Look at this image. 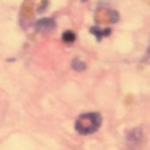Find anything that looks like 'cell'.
<instances>
[{"instance_id": "cell-11", "label": "cell", "mask_w": 150, "mask_h": 150, "mask_svg": "<svg viewBox=\"0 0 150 150\" xmlns=\"http://www.w3.org/2000/svg\"><path fill=\"white\" fill-rule=\"evenodd\" d=\"M82 1H86V0H82Z\"/></svg>"}, {"instance_id": "cell-3", "label": "cell", "mask_w": 150, "mask_h": 150, "mask_svg": "<svg viewBox=\"0 0 150 150\" xmlns=\"http://www.w3.org/2000/svg\"><path fill=\"white\" fill-rule=\"evenodd\" d=\"M54 27H56L54 20L49 19V17H47V19H40L39 21L35 23V29L39 32H51L54 29Z\"/></svg>"}, {"instance_id": "cell-10", "label": "cell", "mask_w": 150, "mask_h": 150, "mask_svg": "<svg viewBox=\"0 0 150 150\" xmlns=\"http://www.w3.org/2000/svg\"><path fill=\"white\" fill-rule=\"evenodd\" d=\"M147 56L150 57V44H149V48H147Z\"/></svg>"}, {"instance_id": "cell-6", "label": "cell", "mask_w": 150, "mask_h": 150, "mask_svg": "<svg viewBox=\"0 0 150 150\" xmlns=\"http://www.w3.org/2000/svg\"><path fill=\"white\" fill-rule=\"evenodd\" d=\"M62 41L67 42V44H72V42L76 40V35H74V32L72 31H65L64 33H62Z\"/></svg>"}, {"instance_id": "cell-1", "label": "cell", "mask_w": 150, "mask_h": 150, "mask_svg": "<svg viewBox=\"0 0 150 150\" xmlns=\"http://www.w3.org/2000/svg\"><path fill=\"white\" fill-rule=\"evenodd\" d=\"M102 117L100 113L92 112V113H85L81 114L74 122V129L82 136H88L94 132L98 130V127L101 126Z\"/></svg>"}, {"instance_id": "cell-7", "label": "cell", "mask_w": 150, "mask_h": 150, "mask_svg": "<svg viewBox=\"0 0 150 150\" xmlns=\"http://www.w3.org/2000/svg\"><path fill=\"white\" fill-rule=\"evenodd\" d=\"M72 68L77 72H82L85 68H86V64H85L84 61H81L80 59H74L73 61H72Z\"/></svg>"}, {"instance_id": "cell-4", "label": "cell", "mask_w": 150, "mask_h": 150, "mask_svg": "<svg viewBox=\"0 0 150 150\" xmlns=\"http://www.w3.org/2000/svg\"><path fill=\"white\" fill-rule=\"evenodd\" d=\"M142 138V130L139 127H136L133 130H130L127 133V142L132 145H137Z\"/></svg>"}, {"instance_id": "cell-2", "label": "cell", "mask_w": 150, "mask_h": 150, "mask_svg": "<svg viewBox=\"0 0 150 150\" xmlns=\"http://www.w3.org/2000/svg\"><path fill=\"white\" fill-rule=\"evenodd\" d=\"M94 20L98 24H106V23H117L120 20V15L117 11L108 8H98L94 13Z\"/></svg>"}, {"instance_id": "cell-9", "label": "cell", "mask_w": 150, "mask_h": 150, "mask_svg": "<svg viewBox=\"0 0 150 150\" xmlns=\"http://www.w3.org/2000/svg\"><path fill=\"white\" fill-rule=\"evenodd\" d=\"M47 7H48V0H42V3H41V6L39 7V9H37V12H42V9H45Z\"/></svg>"}, {"instance_id": "cell-5", "label": "cell", "mask_w": 150, "mask_h": 150, "mask_svg": "<svg viewBox=\"0 0 150 150\" xmlns=\"http://www.w3.org/2000/svg\"><path fill=\"white\" fill-rule=\"evenodd\" d=\"M89 31H91V33L93 35V36H96L97 37V40H101L102 37H106V36H109V35H110V32H112V29H109V28H105V29H101L100 28V27H92L91 29H89Z\"/></svg>"}, {"instance_id": "cell-8", "label": "cell", "mask_w": 150, "mask_h": 150, "mask_svg": "<svg viewBox=\"0 0 150 150\" xmlns=\"http://www.w3.org/2000/svg\"><path fill=\"white\" fill-rule=\"evenodd\" d=\"M21 12H23L24 16L29 17L31 16V12H32V7L29 6V4H24V6L21 7Z\"/></svg>"}]
</instances>
